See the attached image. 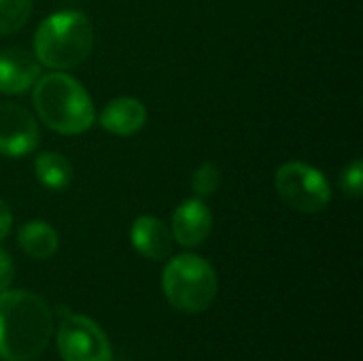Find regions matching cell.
Wrapping results in <instances>:
<instances>
[{
  "instance_id": "obj_16",
  "label": "cell",
  "mask_w": 363,
  "mask_h": 361,
  "mask_svg": "<svg viewBox=\"0 0 363 361\" xmlns=\"http://www.w3.org/2000/svg\"><path fill=\"white\" fill-rule=\"evenodd\" d=\"M340 187L349 198H362L363 194V164L362 160H355L349 164L340 174Z\"/></svg>"
},
{
  "instance_id": "obj_13",
  "label": "cell",
  "mask_w": 363,
  "mask_h": 361,
  "mask_svg": "<svg viewBox=\"0 0 363 361\" xmlns=\"http://www.w3.org/2000/svg\"><path fill=\"white\" fill-rule=\"evenodd\" d=\"M36 179L51 191H62L72 181V166L70 162L55 151H43L34 160Z\"/></svg>"
},
{
  "instance_id": "obj_14",
  "label": "cell",
  "mask_w": 363,
  "mask_h": 361,
  "mask_svg": "<svg viewBox=\"0 0 363 361\" xmlns=\"http://www.w3.org/2000/svg\"><path fill=\"white\" fill-rule=\"evenodd\" d=\"M30 15L32 0H0V36L21 30Z\"/></svg>"
},
{
  "instance_id": "obj_7",
  "label": "cell",
  "mask_w": 363,
  "mask_h": 361,
  "mask_svg": "<svg viewBox=\"0 0 363 361\" xmlns=\"http://www.w3.org/2000/svg\"><path fill=\"white\" fill-rule=\"evenodd\" d=\"M40 132L28 109L15 102H0V153L21 157L38 147Z\"/></svg>"
},
{
  "instance_id": "obj_11",
  "label": "cell",
  "mask_w": 363,
  "mask_h": 361,
  "mask_svg": "<svg viewBox=\"0 0 363 361\" xmlns=\"http://www.w3.org/2000/svg\"><path fill=\"white\" fill-rule=\"evenodd\" d=\"M147 123V109L136 98H115L111 100L100 115V126L115 136H132L143 130Z\"/></svg>"
},
{
  "instance_id": "obj_8",
  "label": "cell",
  "mask_w": 363,
  "mask_h": 361,
  "mask_svg": "<svg viewBox=\"0 0 363 361\" xmlns=\"http://www.w3.org/2000/svg\"><path fill=\"white\" fill-rule=\"evenodd\" d=\"M213 230V213L202 198H189L172 213V238L181 247L202 245Z\"/></svg>"
},
{
  "instance_id": "obj_10",
  "label": "cell",
  "mask_w": 363,
  "mask_h": 361,
  "mask_svg": "<svg viewBox=\"0 0 363 361\" xmlns=\"http://www.w3.org/2000/svg\"><path fill=\"white\" fill-rule=\"evenodd\" d=\"M130 240L143 257H149L155 262L168 257L170 249H172L170 230L166 228V223L162 219L151 217V215H143L132 223Z\"/></svg>"
},
{
  "instance_id": "obj_4",
  "label": "cell",
  "mask_w": 363,
  "mask_h": 361,
  "mask_svg": "<svg viewBox=\"0 0 363 361\" xmlns=\"http://www.w3.org/2000/svg\"><path fill=\"white\" fill-rule=\"evenodd\" d=\"M168 302L187 315H198L211 309L217 296V272L200 255H177L168 262L162 277Z\"/></svg>"
},
{
  "instance_id": "obj_17",
  "label": "cell",
  "mask_w": 363,
  "mask_h": 361,
  "mask_svg": "<svg viewBox=\"0 0 363 361\" xmlns=\"http://www.w3.org/2000/svg\"><path fill=\"white\" fill-rule=\"evenodd\" d=\"M13 279H15V264H13V257H11L4 249H0V291L9 289L11 283H13Z\"/></svg>"
},
{
  "instance_id": "obj_6",
  "label": "cell",
  "mask_w": 363,
  "mask_h": 361,
  "mask_svg": "<svg viewBox=\"0 0 363 361\" xmlns=\"http://www.w3.org/2000/svg\"><path fill=\"white\" fill-rule=\"evenodd\" d=\"M57 349L64 361H113L104 332L83 315L64 317L57 330Z\"/></svg>"
},
{
  "instance_id": "obj_3",
  "label": "cell",
  "mask_w": 363,
  "mask_h": 361,
  "mask_svg": "<svg viewBox=\"0 0 363 361\" xmlns=\"http://www.w3.org/2000/svg\"><path fill=\"white\" fill-rule=\"evenodd\" d=\"M94 49V26L83 11L64 9L43 19L34 34V55L51 70L79 66Z\"/></svg>"
},
{
  "instance_id": "obj_9",
  "label": "cell",
  "mask_w": 363,
  "mask_h": 361,
  "mask_svg": "<svg viewBox=\"0 0 363 361\" xmlns=\"http://www.w3.org/2000/svg\"><path fill=\"white\" fill-rule=\"evenodd\" d=\"M40 77V64L28 51L9 47L0 51V94L17 96L34 87Z\"/></svg>"
},
{
  "instance_id": "obj_2",
  "label": "cell",
  "mask_w": 363,
  "mask_h": 361,
  "mask_svg": "<svg viewBox=\"0 0 363 361\" xmlns=\"http://www.w3.org/2000/svg\"><path fill=\"white\" fill-rule=\"evenodd\" d=\"M40 121L57 134H83L94 123V102L85 87L66 72H49L38 77L32 94Z\"/></svg>"
},
{
  "instance_id": "obj_1",
  "label": "cell",
  "mask_w": 363,
  "mask_h": 361,
  "mask_svg": "<svg viewBox=\"0 0 363 361\" xmlns=\"http://www.w3.org/2000/svg\"><path fill=\"white\" fill-rule=\"evenodd\" d=\"M53 317L45 300L30 291H0V357L36 360L49 345Z\"/></svg>"
},
{
  "instance_id": "obj_12",
  "label": "cell",
  "mask_w": 363,
  "mask_h": 361,
  "mask_svg": "<svg viewBox=\"0 0 363 361\" xmlns=\"http://www.w3.org/2000/svg\"><path fill=\"white\" fill-rule=\"evenodd\" d=\"M17 243H19V249L32 260H49L60 247L57 232L47 221L23 223L19 228Z\"/></svg>"
},
{
  "instance_id": "obj_18",
  "label": "cell",
  "mask_w": 363,
  "mask_h": 361,
  "mask_svg": "<svg viewBox=\"0 0 363 361\" xmlns=\"http://www.w3.org/2000/svg\"><path fill=\"white\" fill-rule=\"evenodd\" d=\"M11 223H13V215L6 206V202L0 200V240L11 232Z\"/></svg>"
},
{
  "instance_id": "obj_15",
  "label": "cell",
  "mask_w": 363,
  "mask_h": 361,
  "mask_svg": "<svg viewBox=\"0 0 363 361\" xmlns=\"http://www.w3.org/2000/svg\"><path fill=\"white\" fill-rule=\"evenodd\" d=\"M221 185V172L217 164L204 162L194 174H191V189L198 198H211Z\"/></svg>"
},
{
  "instance_id": "obj_5",
  "label": "cell",
  "mask_w": 363,
  "mask_h": 361,
  "mask_svg": "<svg viewBox=\"0 0 363 361\" xmlns=\"http://www.w3.org/2000/svg\"><path fill=\"white\" fill-rule=\"evenodd\" d=\"M274 187L281 200L300 213H321L330 200L332 189L325 174L304 162H287L274 174Z\"/></svg>"
}]
</instances>
